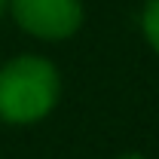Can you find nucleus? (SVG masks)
Returning <instances> with one entry per match:
<instances>
[{
    "label": "nucleus",
    "instance_id": "1",
    "mask_svg": "<svg viewBox=\"0 0 159 159\" xmlns=\"http://www.w3.org/2000/svg\"><path fill=\"white\" fill-rule=\"evenodd\" d=\"M58 101V74L46 58L21 55L0 67V119L37 122Z\"/></svg>",
    "mask_w": 159,
    "mask_h": 159
},
{
    "label": "nucleus",
    "instance_id": "2",
    "mask_svg": "<svg viewBox=\"0 0 159 159\" xmlns=\"http://www.w3.org/2000/svg\"><path fill=\"white\" fill-rule=\"evenodd\" d=\"M12 16L34 37L64 40L80 28L83 6L80 0H12Z\"/></svg>",
    "mask_w": 159,
    "mask_h": 159
},
{
    "label": "nucleus",
    "instance_id": "3",
    "mask_svg": "<svg viewBox=\"0 0 159 159\" xmlns=\"http://www.w3.org/2000/svg\"><path fill=\"white\" fill-rule=\"evenodd\" d=\"M144 34L150 40V46L159 52V0H153V3L144 9Z\"/></svg>",
    "mask_w": 159,
    "mask_h": 159
},
{
    "label": "nucleus",
    "instance_id": "4",
    "mask_svg": "<svg viewBox=\"0 0 159 159\" xmlns=\"http://www.w3.org/2000/svg\"><path fill=\"white\" fill-rule=\"evenodd\" d=\"M119 159H144L141 153H125V156H119Z\"/></svg>",
    "mask_w": 159,
    "mask_h": 159
},
{
    "label": "nucleus",
    "instance_id": "5",
    "mask_svg": "<svg viewBox=\"0 0 159 159\" xmlns=\"http://www.w3.org/2000/svg\"><path fill=\"white\" fill-rule=\"evenodd\" d=\"M3 6H6V0H0V12H3Z\"/></svg>",
    "mask_w": 159,
    "mask_h": 159
}]
</instances>
